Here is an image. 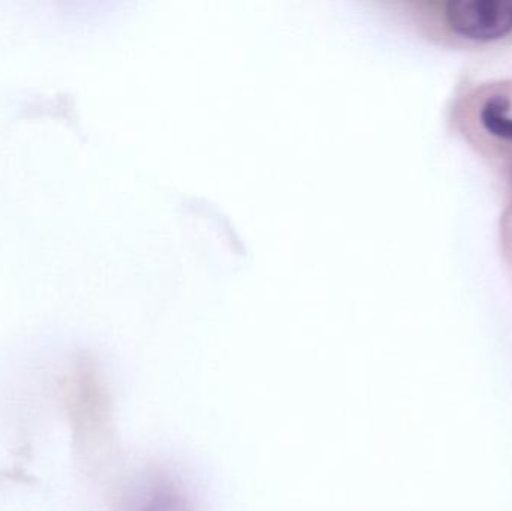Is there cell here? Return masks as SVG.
Masks as SVG:
<instances>
[{
	"mask_svg": "<svg viewBox=\"0 0 512 511\" xmlns=\"http://www.w3.org/2000/svg\"><path fill=\"white\" fill-rule=\"evenodd\" d=\"M508 108L507 99L495 96L484 104L480 117L490 134L512 141V117L508 116Z\"/></svg>",
	"mask_w": 512,
	"mask_h": 511,
	"instance_id": "3957f363",
	"label": "cell"
},
{
	"mask_svg": "<svg viewBox=\"0 0 512 511\" xmlns=\"http://www.w3.org/2000/svg\"><path fill=\"white\" fill-rule=\"evenodd\" d=\"M131 511H195V506L179 480L155 470L138 485Z\"/></svg>",
	"mask_w": 512,
	"mask_h": 511,
	"instance_id": "7a4b0ae2",
	"label": "cell"
},
{
	"mask_svg": "<svg viewBox=\"0 0 512 511\" xmlns=\"http://www.w3.org/2000/svg\"><path fill=\"white\" fill-rule=\"evenodd\" d=\"M448 26L460 38L492 42L512 33V0H459L445 11Z\"/></svg>",
	"mask_w": 512,
	"mask_h": 511,
	"instance_id": "6da1fadb",
	"label": "cell"
}]
</instances>
